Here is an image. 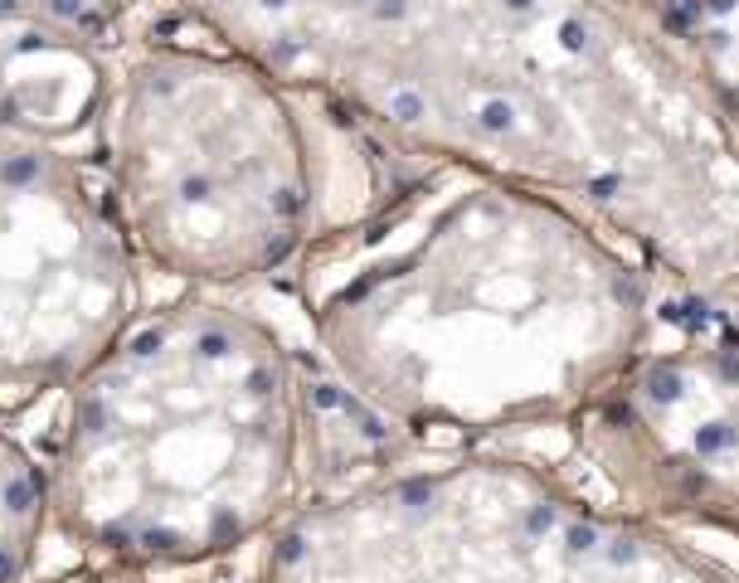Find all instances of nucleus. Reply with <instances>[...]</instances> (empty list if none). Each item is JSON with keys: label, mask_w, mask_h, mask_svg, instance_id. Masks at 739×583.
Here are the masks:
<instances>
[{"label": "nucleus", "mask_w": 739, "mask_h": 583, "mask_svg": "<svg viewBox=\"0 0 739 583\" xmlns=\"http://www.w3.org/2000/svg\"><path fill=\"white\" fill-rule=\"evenodd\" d=\"M336 389L375 423L487 428L584 398L628 350L642 282L526 190H467L414 238L360 219L292 268Z\"/></svg>", "instance_id": "1"}, {"label": "nucleus", "mask_w": 739, "mask_h": 583, "mask_svg": "<svg viewBox=\"0 0 739 583\" xmlns=\"http://www.w3.org/2000/svg\"><path fill=\"white\" fill-rule=\"evenodd\" d=\"M317 408L287 340L219 292L136 311L64 389L49 530L136 574L263 545L312 496Z\"/></svg>", "instance_id": "2"}, {"label": "nucleus", "mask_w": 739, "mask_h": 583, "mask_svg": "<svg viewBox=\"0 0 739 583\" xmlns=\"http://www.w3.org/2000/svg\"><path fill=\"white\" fill-rule=\"evenodd\" d=\"M136 39L107 83L103 171L141 268L234 292L360 224L336 194L370 146L355 117L210 34Z\"/></svg>", "instance_id": "3"}, {"label": "nucleus", "mask_w": 739, "mask_h": 583, "mask_svg": "<svg viewBox=\"0 0 739 583\" xmlns=\"http://www.w3.org/2000/svg\"><path fill=\"white\" fill-rule=\"evenodd\" d=\"M141 311L103 136L0 122V403L64 394Z\"/></svg>", "instance_id": "4"}, {"label": "nucleus", "mask_w": 739, "mask_h": 583, "mask_svg": "<svg viewBox=\"0 0 739 583\" xmlns=\"http://www.w3.org/2000/svg\"><path fill=\"white\" fill-rule=\"evenodd\" d=\"M49 535V491L34 452L0 428V583H24Z\"/></svg>", "instance_id": "5"}, {"label": "nucleus", "mask_w": 739, "mask_h": 583, "mask_svg": "<svg viewBox=\"0 0 739 583\" xmlns=\"http://www.w3.org/2000/svg\"><path fill=\"white\" fill-rule=\"evenodd\" d=\"M44 583H151V574H136V569H117V564H93V569H78V574H64V579H44Z\"/></svg>", "instance_id": "6"}]
</instances>
